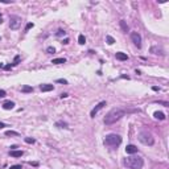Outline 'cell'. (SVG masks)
<instances>
[{
    "label": "cell",
    "instance_id": "cell-1",
    "mask_svg": "<svg viewBox=\"0 0 169 169\" xmlns=\"http://www.w3.org/2000/svg\"><path fill=\"white\" fill-rule=\"evenodd\" d=\"M128 111L127 110H124V108H112V110H110L106 114V116H104V124L106 126H111V124H114V123H116L118 120H120L124 115L127 114Z\"/></svg>",
    "mask_w": 169,
    "mask_h": 169
},
{
    "label": "cell",
    "instance_id": "cell-2",
    "mask_svg": "<svg viewBox=\"0 0 169 169\" xmlns=\"http://www.w3.org/2000/svg\"><path fill=\"white\" fill-rule=\"evenodd\" d=\"M123 164H124L128 169H141L143 165H144V160L143 157L140 156H128L124 159V161H123Z\"/></svg>",
    "mask_w": 169,
    "mask_h": 169
},
{
    "label": "cell",
    "instance_id": "cell-3",
    "mask_svg": "<svg viewBox=\"0 0 169 169\" xmlns=\"http://www.w3.org/2000/svg\"><path fill=\"white\" fill-rule=\"evenodd\" d=\"M122 144V136L116 134H110L104 137V145L108 148H116Z\"/></svg>",
    "mask_w": 169,
    "mask_h": 169
},
{
    "label": "cell",
    "instance_id": "cell-4",
    "mask_svg": "<svg viewBox=\"0 0 169 169\" xmlns=\"http://www.w3.org/2000/svg\"><path fill=\"white\" fill-rule=\"evenodd\" d=\"M137 139H139L140 143H143L145 145H153L155 144V137H153V135L148 131H141L139 134V136H137Z\"/></svg>",
    "mask_w": 169,
    "mask_h": 169
},
{
    "label": "cell",
    "instance_id": "cell-5",
    "mask_svg": "<svg viewBox=\"0 0 169 169\" xmlns=\"http://www.w3.org/2000/svg\"><path fill=\"white\" fill-rule=\"evenodd\" d=\"M20 25H21V17L20 16H11L9 17V27H11V29L16 30V29L20 28Z\"/></svg>",
    "mask_w": 169,
    "mask_h": 169
},
{
    "label": "cell",
    "instance_id": "cell-6",
    "mask_svg": "<svg viewBox=\"0 0 169 169\" xmlns=\"http://www.w3.org/2000/svg\"><path fill=\"white\" fill-rule=\"evenodd\" d=\"M131 40L135 44V46L137 48H141V36L137 33V32H132L131 33Z\"/></svg>",
    "mask_w": 169,
    "mask_h": 169
},
{
    "label": "cell",
    "instance_id": "cell-7",
    "mask_svg": "<svg viewBox=\"0 0 169 169\" xmlns=\"http://www.w3.org/2000/svg\"><path fill=\"white\" fill-rule=\"evenodd\" d=\"M104 106H106V102H104V101H103V102H101V103H98V104L94 107V108L91 110V112H90V116H91V118H95V115H96L99 111H101Z\"/></svg>",
    "mask_w": 169,
    "mask_h": 169
},
{
    "label": "cell",
    "instance_id": "cell-8",
    "mask_svg": "<svg viewBox=\"0 0 169 169\" xmlns=\"http://www.w3.org/2000/svg\"><path fill=\"white\" fill-rule=\"evenodd\" d=\"M126 152L129 153V155H135V153L137 152V147H136V145H134V144H129V145H127V147H126Z\"/></svg>",
    "mask_w": 169,
    "mask_h": 169
},
{
    "label": "cell",
    "instance_id": "cell-9",
    "mask_svg": "<svg viewBox=\"0 0 169 169\" xmlns=\"http://www.w3.org/2000/svg\"><path fill=\"white\" fill-rule=\"evenodd\" d=\"M151 53H153V54H159V56H164L165 54V52L161 48H157V46H152L151 48Z\"/></svg>",
    "mask_w": 169,
    "mask_h": 169
},
{
    "label": "cell",
    "instance_id": "cell-10",
    "mask_svg": "<svg viewBox=\"0 0 169 169\" xmlns=\"http://www.w3.org/2000/svg\"><path fill=\"white\" fill-rule=\"evenodd\" d=\"M53 89H54L53 84H41L40 86V90L42 91V93H48V91H52Z\"/></svg>",
    "mask_w": 169,
    "mask_h": 169
},
{
    "label": "cell",
    "instance_id": "cell-11",
    "mask_svg": "<svg viewBox=\"0 0 169 169\" xmlns=\"http://www.w3.org/2000/svg\"><path fill=\"white\" fill-rule=\"evenodd\" d=\"M19 61H20V56H16V57H15V61H13V62H12L11 65L4 66V69H5V70H11V69H12L13 66H16V65L19 64Z\"/></svg>",
    "mask_w": 169,
    "mask_h": 169
},
{
    "label": "cell",
    "instance_id": "cell-12",
    "mask_svg": "<svg viewBox=\"0 0 169 169\" xmlns=\"http://www.w3.org/2000/svg\"><path fill=\"white\" fill-rule=\"evenodd\" d=\"M115 57H116V59H119V61H127L128 59V56L126 53H122V52H118L116 54H115Z\"/></svg>",
    "mask_w": 169,
    "mask_h": 169
},
{
    "label": "cell",
    "instance_id": "cell-13",
    "mask_svg": "<svg viewBox=\"0 0 169 169\" xmlns=\"http://www.w3.org/2000/svg\"><path fill=\"white\" fill-rule=\"evenodd\" d=\"M13 107H15V103H13V102H11V101L3 103V108H4V110H12Z\"/></svg>",
    "mask_w": 169,
    "mask_h": 169
},
{
    "label": "cell",
    "instance_id": "cell-14",
    "mask_svg": "<svg viewBox=\"0 0 169 169\" xmlns=\"http://www.w3.org/2000/svg\"><path fill=\"white\" fill-rule=\"evenodd\" d=\"M9 155H11L12 157H21V156H22V151H16V149H13V151L9 152Z\"/></svg>",
    "mask_w": 169,
    "mask_h": 169
},
{
    "label": "cell",
    "instance_id": "cell-15",
    "mask_svg": "<svg viewBox=\"0 0 169 169\" xmlns=\"http://www.w3.org/2000/svg\"><path fill=\"white\" fill-rule=\"evenodd\" d=\"M153 115H155V118L159 119V120H164V119H165V114H164V112H161V111H156Z\"/></svg>",
    "mask_w": 169,
    "mask_h": 169
},
{
    "label": "cell",
    "instance_id": "cell-16",
    "mask_svg": "<svg viewBox=\"0 0 169 169\" xmlns=\"http://www.w3.org/2000/svg\"><path fill=\"white\" fill-rule=\"evenodd\" d=\"M120 28H122V30H123L124 33L128 32V25H127V22H126L124 20H120Z\"/></svg>",
    "mask_w": 169,
    "mask_h": 169
},
{
    "label": "cell",
    "instance_id": "cell-17",
    "mask_svg": "<svg viewBox=\"0 0 169 169\" xmlns=\"http://www.w3.org/2000/svg\"><path fill=\"white\" fill-rule=\"evenodd\" d=\"M66 59L65 58H54L52 61V64H56V65H61V64H65Z\"/></svg>",
    "mask_w": 169,
    "mask_h": 169
},
{
    "label": "cell",
    "instance_id": "cell-18",
    "mask_svg": "<svg viewBox=\"0 0 169 169\" xmlns=\"http://www.w3.org/2000/svg\"><path fill=\"white\" fill-rule=\"evenodd\" d=\"M21 91H22V93H32L33 87L32 86H22L21 87Z\"/></svg>",
    "mask_w": 169,
    "mask_h": 169
},
{
    "label": "cell",
    "instance_id": "cell-19",
    "mask_svg": "<svg viewBox=\"0 0 169 169\" xmlns=\"http://www.w3.org/2000/svg\"><path fill=\"white\" fill-rule=\"evenodd\" d=\"M106 41H107V44H108V45H112V44L115 42V38L111 37L110 34H107V36H106Z\"/></svg>",
    "mask_w": 169,
    "mask_h": 169
},
{
    "label": "cell",
    "instance_id": "cell-20",
    "mask_svg": "<svg viewBox=\"0 0 169 169\" xmlns=\"http://www.w3.org/2000/svg\"><path fill=\"white\" fill-rule=\"evenodd\" d=\"M56 127H58V128H66L67 127V123L66 122H57L56 123Z\"/></svg>",
    "mask_w": 169,
    "mask_h": 169
},
{
    "label": "cell",
    "instance_id": "cell-21",
    "mask_svg": "<svg viewBox=\"0 0 169 169\" xmlns=\"http://www.w3.org/2000/svg\"><path fill=\"white\" fill-rule=\"evenodd\" d=\"M5 136H19V132H16V131H7Z\"/></svg>",
    "mask_w": 169,
    "mask_h": 169
},
{
    "label": "cell",
    "instance_id": "cell-22",
    "mask_svg": "<svg viewBox=\"0 0 169 169\" xmlns=\"http://www.w3.org/2000/svg\"><path fill=\"white\" fill-rule=\"evenodd\" d=\"M78 42H79L81 45H83L84 42H86V38H84L83 34H79V37H78Z\"/></svg>",
    "mask_w": 169,
    "mask_h": 169
},
{
    "label": "cell",
    "instance_id": "cell-23",
    "mask_svg": "<svg viewBox=\"0 0 169 169\" xmlns=\"http://www.w3.org/2000/svg\"><path fill=\"white\" fill-rule=\"evenodd\" d=\"M25 141H27L28 144H34V143H36V140L32 139V137H25Z\"/></svg>",
    "mask_w": 169,
    "mask_h": 169
},
{
    "label": "cell",
    "instance_id": "cell-24",
    "mask_svg": "<svg viewBox=\"0 0 169 169\" xmlns=\"http://www.w3.org/2000/svg\"><path fill=\"white\" fill-rule=\"evenodd\" d=\"M57 36H59V37L61 36H66V32H65V30H62V29H59L58 32H57Z\"/></svg>",
    "mask_w": 169,
    "mask_h": 169
},
{
    "label": "cell",
    "instance_id": "cell-25",
    "mask_svg": "<svg viewBox=\"0 0 169 169\" xmlns=\"http://www.w3.org/2000/svg\"><path fill=\"white\" fill-rule=\"evenodd\" d=\"M33 22H29V24H27V27H25V32H27V30H29L30 28H33Z\"/></svg>",
    "mask_w": 169,
    "mask_h": 169
},
{
    "label": "cell",
    "instance_id": "cell-26",
    "mask_svg": "<svg viewBox=\"0 0 169 169\" xmlns=\"http://www.w3.org/2000/svg\"><path fill=\"white\" fill-rule=\"evenodd\" d=\"M46 52H48V53H54V52H56V49L53 48V46H49V48L46 49Z\"/></svg>",
    "mask_w": 169,
    "mask_h": 169
},
{
    "label": "cell",
    "instance_id": "cell-27",
    "mask_svg": "<svg viewBox=\"0 0 169 169\" xmlns=\"http://www.w3.org/2000/svg\"><path fill=\"white\" fill-rule=\"evenodd\" d=\"M56 82H57V83H64V84H66V83H67V81H66V79H57Z\"/></svg>",
    "mask_w": 169,
    "mask_h": 169
},
{
    "label": "cell",
    "instance_id": "cell-28",
    "mask_svg": "<svg viewBox=\"0 0 169 169\" xmlns=\"http://www.w3.org/2000/svg\"><path fill=\"white\" fill-rule=\"evenodd\" d=\"M5 95H7L5 91H4V90H0V98H4Z\"/></svg>",
    "mask_w": 169,
    "mask_h": 169
},
{
    "label": "cell",
    "instance_id": "cell-29",
    "mask_svg": "<svg viewBox=\"0 0 169 169\" xmlns=\"http://www.w3.org/2000/svg\"><path fill=\"white\" fill-rule=\"evenodd\" d=\"M11 169H22V166L21 165H12Z\"/></svg>",
    "mask_w": 169,
    "mask_h": 169
},
{
    "label": "cell",
    "instance_id": "cell-30",
    "mask_svg": "<svg viewBox=\"0 0 169 169\" xmlns=\"http://www.w3.org/2000/svg\"><path fill=\"white\" fill-rule=\"evenodd\" d=\"M4 127H8V126H7V124H4V123H2V122H0V129H2V128H4Z\"/></svg>",
    "mask_w": 169,
    "mask_h": 169
},
{
    "label": "cell",
    "instance_id": "cell-31",
    "mask_svg": "<svg viewBox=\"0 0 169 169\" xmlns=\"http://www.w3.org/2000/svg\"><path fill=\"white\" fill-rule=\"evenodd\" d=\"M62 44H65V45H67V44H69V38H65V40L62 41Z\"/></svg>",
    "mask_w": 169,
    "mask_h": 169
},
{
    "label": "cell",
    "instance_id": "cell-32",
    "mask_svg": "<svg viewBox=\"0 0 169 169\" xmlns=\"http://www.w3.org/2000/svg\"><path fill=\"white\" fill-rule=\"evenodd\" d=\"M29 164H30V165H33V166H37V165H38L37 163H32V161H30V163H29Z\"/></svg>",
    "mask_w": 169,
    "mask_h": 169
},
{
    "label": "cell",
    "instance_id": "cell-33",
    "mask_svg": "<svg viewBox=\"0 0 169 169\" xmlns=\"http://www.w3.org/2000/svg\"><path fill=\"white\" fill-rule=\"evenodd\" d=\"M152 90H153V91H159V87H156V86H153V87H152Z\"/></svg>",
    "mask_w": 169,
    "mask_h": 169
},
{
    "label": "cell",
    "instance_id": "cell-34",
    "mask_svg": "<svg viewBox=\"0 0 169 169\" xmlns=\"http://www.w3.org/2000/svg\"><path fill=\"white\" fill-rule=\"evenodd\" d=\"M61 98H67V94H65V93L61 94Z\"/></svg>",
    "mask_w": 169,
    "mask_h": 169
},
{
    "label": "cell",
    "instance_id": "cell-35",
    "mask_svg": "<svg viewBox=\"0 0 169 169\" xmlns=\"http://www.w3.org/2000/svg\"><path fill=\"white\" fill-rule=\"evenodd\" d=\"M2 20H3V19H2V15H0V22H2Z\"/></svg>",
    "mask_w": 169,
    "mask_h": 169
},
{
    "label": "cell",
    "instance_id": "cell-36",
    "mask_svg": "<svg viewBox=\"0 0 169 169\" xmlns=\"http://www.w3.org/2000/svg\"><path fill=\"white\" fill-rule=\"evenodd\" d=\"M3 67V64H0V69H2Z\"/></svg>",
    "mask_w": 169,
    "mask_h": 169
}]
</instances>
